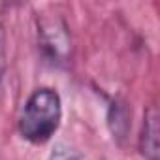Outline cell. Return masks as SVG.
<instances>
[{
    "instance_id": "4",
    "label": "cell",
    "mask_w": 160,
    "mask_h": 160,
    "mask_svg": "<svg viewBox=\"0 0 160 160\" xmlns=\"http://www.w3.org/2000/svg\"><path fill=\"white\" fill-rule=\"evenodd\" d=\"M108 122H109L113 138H117V139H124L126 138V134L130 130V111H128L124 102L115 100L111 104L109 113H108Z\"/></svg>"
},
{
    "instance_id": "6",
    "label": "cell",
    "mask_w": 160,
    "mask_h": 160,
    "mask_svg": "<svg viewBox=\"0 0 160 160\" xmlns=\"http://www.w3.org/2000/svg\"><path fill=\"white\" fill-rule=\"evenodd\" d=\"M4 68H6V38L2 27H0V77L4 73Z\"/></svg>"
},
{
    "instance_id": "5",
    "label": "cell",
    "mask_w": 160,
    "mask_h": 160,
    "mask_svg": "<svg viewBox=\"0 0 160 160\" xmlns=\"http://www.w3.org/2000/svg\"><path fill=\"white\" fill-rule=\"evenodd\" d=\"M47 160H81V154L66 143H58V145H55V149L51 151Z\"/></svg>"
},
{
    "instance_id": "3",
    "label": "cell",
    "mask_w": 160,
    "mask_h": 160,
    "mask_svg": "<svg viewBox=\"0 0 160 160\" xmlns=\"http://www.w3.org/2000/svg\"><path fill=\"white\" fill-rule=\"evenodd\" d=\"M158 111L156 108H149L143 117L141 136H139V151L145 156V160H158Z\"/></svg>"
},
{
    "instance_id": "1",
    "label": "cell",
    "mask_w": 160,
    "mask_h": 160,
    "mask_svg": "<svg viewBox=\"0 0 160 160\" xmlns=\"http://www.w3.org/2000/svg\"><path fill=\"white\" fill-rule=\"evenodd\" d=\"M62 121L60 94L51 87L34 89L23 104L19 115V134L30 143H45L58 130Z\"/></svg>"
},
{
    "instance_id": "2",
    "label": "cell",
    "mask_w": 160,
    "mask_h": 160,
    "mask_svg": "<svg viewBox=\"0 0 160 160\" xmlns=\"http://www.w3.org/2000/svg\"><path fill=\"white\" fill-rule=\"evenodd\" d=\"M38 40L43 57L62 66L70 60L72 55V38L68 32V25L58 15H45L38 23Z\"/></svg>"
}]
</instances>
